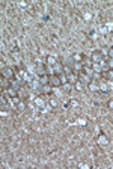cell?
Wrapping results in <instances>:
<instances>
[{"instance_id":"obj_8","label":"cell","mask_w":113,"mask_h":169,"mask_svg":"<svg viewBox=\"0 0 113 169\" xmlns=\"http://www.w3.org/2000/svg\"><path fill=\"white\" fill-rule=\"evenodd\" d=\"M87 88H89V91H92V92H100V82H98V80H92L91 83L87 84Z\"/></svg>"},{"instance_id":"obj_20","label":"cell","mask_w":113,"mask_h":169,"mask_svg":"<svg viewBox=\"0 0 113 169\" xmlns=\"http://www.w3.org/2000/svg\"><path fill=\"white\" fill-rule=\"evenodd\" d=\"M110 70H113V59H107V64H106Z\"/></svg>"},{"instance_id":"obj_10","label":"cell","mask_w":113,"mask_h":169,"mask_svg":"<svg viewBox=\"0 0 113 169\" xmlns=\"http://www.w3.org/2000/svg\"><path fill=\"white\" fill-rule=\"evenodd\" d=\"M3 92H6V95H8V97H11V98H17V97H18V91L12 89L11 86H9L6 91H3Z\"/></svg>"},{"instance_id":"obj_1","label":"cell","mask_w":113,"mask_h":169,"mask_svg":"<svg viewBox=\"0 0 113 169\" xmlns=\"http://www.w3.org/2000/svg\"><path fill=\"white\" fill-rule=\"evenodd\" d=\"M2 76H3L5 79H8V80L11 82V80H14V79L17 77V71H15V68H11V67H5V68H2Z\"/></svg>"},{"instance_id":"obj_7","label":"cell","mask_w":113,"mask_h":169,"mask_svg":"<svg viewBox=\"0 0 113 169\" xmlns=\"http://www.w3.org/2000/svg\"><path fill=\"white\" fill-rule=\"evenodd\" d=\"M38 82H39L41 86H44V84H50V74H41L39 79H38Z\"/></svg>"},{"instance_id":"obj_19","label":"cell","mask_w":113,"mask_h":169,"mask_svg":"<svg viewBox=\"0 0 113 169\" xmlns=\"http://www.w3.org/2000/svg\"><path fill=\"white\" fill-rule=\"evenodd\" d=\"M107 56H109V59H113V45L107 48Z\"/></svg>"},{"instance_id":"obj_17","label":"cell","mask_w":113,"mask_h":169,"mask_svg":"<svg viewBox=\"0 0 113 169\" xmlns=\"http://www.w3.org/2000/svg\"><path fill=\"white\" fill-rule=\"evenodd\" d=\"M107 91H109V86L104 82H100V92H107Z\"/></svg>"},{"instance_id":"obj_23","label":"cell","mask_w":113,"mask_h":169,"mask_svg":"<svg viewBox=\"0 0 113 169\" xmlns=\"http://www.w3.org/2000/svg\"><path fill=\"white\" fill-rule=\"evenodd\" d=\"M6 95H5V92H3V95H2V106H5L6 104V98H5Z\"/></svg>"},{"instance_id":"obj_24","label":"cell","mask_w":113,"mask_h":169,"mask_svg":"<svg viewBox=\"0 0 113 169\" xmlns=\"http://www.w3.org/2000/svg\"><path fill=\"white\" fill-rule=\"evenodd\" d=\"M70 104H71V106H77V101H75V100H71V103H70Z\"/></svg>"},{"instance_id":"obj_22","label":"cell","mask_w":113,"mask_h":169,"mask_svg":"<svg viewBox=\"0 0 113 169\" xmlns=\"http://www.w3.org/2000/svg\"><path fill=\"white\" fill-rule=\"evenodd\" d=\"M50 106H51V107H56V106H57V101H56V100H50Z\"/></svg>"},{"instance_id":"obj_4","label":"cell","mask_w":113,"mask_h":169,"mask_svg":"<svg viewBox=\"0 0 113 169\" xmlns=\"http://www.w3.org/2000/svg\"><path fill=\"white\" fill-rule=\"evenodd\" d=\"M77 76H78V82H81V83H83V84H86V86H87V84H89L91 82H92V80H94V79H92V77H91L89 74H86L84 71L78 73Z\"/></svg>"},{"instance_id":"obj_15","label":"cell","mask_w":113,"mask_h":169,"mask_svg":"<svg viewBox=\"0 0 113 169\" xmlns=\"http://www.w3.org/2000/svg\"><path fill=\"white\" fill-rule=\"evenodd\" d=\"M11 88L15 89V91H20V89H21V84H20L18 80H11Z\"/></svg>"},{"instance_id":"obj_11","label":"cell","mask_w":113,"mask_h":169,"mask_svg":"<svg viewBox=\"0 0 113 169\" xmlns=\"http://www.w3.org/2000/svg\"><path fill=\"white\" fill-rule=\"evenodd\" d=\"M0 86H2V91H6V89L11 86V83H9L8 79H5V77L2 76V77H0Z\"/></svg>"},{"instance_id":"obj_6","label":"cell","mask_w":113,"mask_h":169,"mask_svg":"<svg viewBox=\"0 0 113 169\" xmlns=\"http://www.w3.org/2000/svg\"><path fill=\"white\" fill-rule=\"evenodd\" d=\"M53 68H54V74L62 76V74H63V70H65V65H63V62H56V64L53 65Z\"/></svg>"},{"instance_id":"obj_21","label":"cell","mask_w":113,"mask_h":169,"mask_svg":"<svg viewBox=\"0 0 113 169\" xmlns=\"http://www.w3.org/2000/svg\"><path fill=\"white\" fill-rule=\"evenodd\" d=\"M107 109H110V110H113V98H112V100H109V101H107Z\"/></svg>"},{"instance_id":"obj_12","label":"cell","mask_w":113,"mask_h":169,"mask_svg":"<svg viewBox=\"0 0 113 169\" xmlns=\"http://www.w3.org/2000/svg\"><path fill=\"white\" fill-rule=\"evenodd\" d=\"M103 79L104 80H113V70H107L103 73Z\"/></svg>"},{"instance_id":"obj_2","label":"cell","mask_w":113,"mask_h":169,"mask_svg":"<svg viewBox=\"0 0 113 169\" xmlns=\"http://www.w3.org/2000/svg\"><path fill=\"white\" fill-rule=\"evenodd\" d=\"M91 60H92V64H103L104 62V54H103V51L101 50H95L92 54H91Z\"/></svg>"},{"instance_id":"obj_3","label":"cell","mask_w":113,"mask_h":169,"mask_svg":"<svg viewBox=\"0 0 113 169\" xmlns=\"http://www.w3.org/2000/svg\"><path fill=\"white\" fill-rule=\"evenodd\" d=\"M50 84H51L53 88H62V84H63L62 76H59V74H53V76H50Z\"/></svg>"},{"instance_id":"obj_9","label":"cell","mask_w":113,"mask_h":169,"mask_svg":"<svg viewBox=\"0 0 113 169\" xmlns=\"http://www.w3.org/2000/svg\"><path fill=\"white\" fill-rule=\"evenodd\" d=\"M65 80H67L68 83H73V84H75L77 82H78V76H77L75 73H71V74L65 76Z\"/></svg>"},{"instance_id":"obj_13","label":"cell","mask_w":113,"mask_h":169,"mask_svg":"<svg viewBox=\"0 0 113 169\" xmlns=\"http://www.w3.org/2000/svg\"><path fill=\"white\" fill-rule=\"evenodd\" d=\"M81 64H83V67H92V65H94V64H92V60H91V57H87V56H84V54H83Z\"/></svg>"},{"instance_id":"obj_14","label":"cell","mask_w":113,"mask_h":169,"mask_svg":"<svg viewBox=\"0 0 113 169\" xmlns=\"http://www.w3.org/2000/svg\"><path fill=\"white\" fill-rule=\"evenodd\" d=\"M62 89H63L65 92H71V91H74V84L68 83V82H67L65 84H62Z\"/></svg>"},{"instance_id":"obj_16","label":"cell","mask_w":113,"mask_h":169,"mask_svg":"<svg viewBox=\"0 0 113 169\" xmlns=\"http://www.w3.org/2000/svg\"><path fill=\"white\" fill-rule=\"evenodd\" d=\"M45 60H47V65H54V64L57 62V60H56V57H54V56H51V54H50V56H47V59H45Z\"/></svg>"},{"instance_id":"obj_18","label":"cell","mask_w":113,"mask_h":169,"mask_svg":"<svg viewBox=\"0 0 113 169\" xmlns=\"http://www.w3.org/2000/svg\"><path fill=\"white\" fill-rule=\"evenodd\" d=\"M83 89H84V86H83L81 82H77V83L74 84V91H78V92H80V91H83Z\"/></svg>"},{"instance_id":"obj_5","label":"cell","mask_w":113,"mask_h":169,"mask_svg":"<svg viewBox=\"0 0 113 169\" xmlns=\"http://www.w3.org/2000/svg\"><path fill=\"white\" fill-rule=\"evenodd\" d=\"M97 142H98V145H101V147H106V145H109V137L104 134V133H101V134H98V137H97Z\"/></svg>"}]
</instances>
